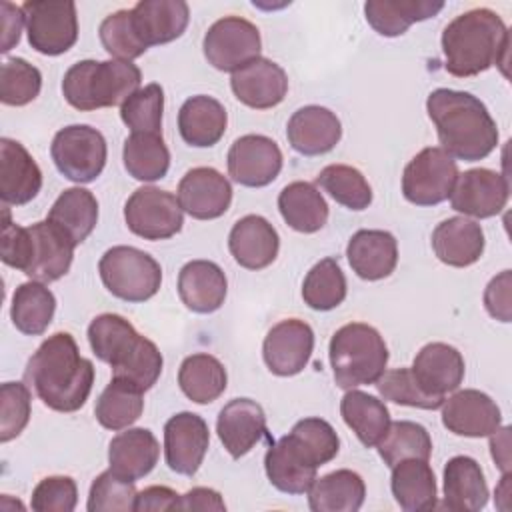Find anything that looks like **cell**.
Listing matches in <instances>:
<instances>
[{
	"label": "cell",
	"instance_id": "6da1fadb",
	"mask_svg": "<svg viewBox=\"0 0 512 512\" xmlns=\"http://www.w3.org/2000/svg\"><path fill=\"white\" fill-rule=\"evenodd\" d=\"M24 380L50 410L76 412L90 396L94 366L80 356L72 334L56 332L30 356Z\"/></svg>",
	"mask_w": 512,
	"mask_h": 512
},
{
	"label": "cell",
	"instance_id": "7a4b0ae2",
	"mask_svg": "<svg viewBox=\"0 0 512 512\" xmlns=\"http://www.w3.org/2000/svg\"><path fill=\"white\" fill-rule=\"evenodd\" d=\"M426 110L436 126L440 148L452 158L476 162L496 148V122L484 102L470 92L436 88L426 98Z\"/></svg>",
	"mask_w": 512,
	"mask_h": 512
},
{
	"label": "cell",
	"instance_id": "3957f363",
	"mask_svg": "<svg viewBox=\"0 0 512 512\" xmlns=\"http://www.w3.org/2000/svg\"><path fill=\"white\" fill-rule=\"evenodd\" d=\"M510 34L504 20L490 8L462 12L442 32L444 68L458 78L476 76L494 64L504 66Z\"/></svg>",
	"mask_w": 512,
	"mask_h": 512
},
{
	"label": "cell",
	"instance_id": "277c9868",
	"mask_svg": "<svg viewBox=\"0 0 512 512\" xmlns=\"http://www.w3.org/2000/svg\"><path fill=\"white\" fill-rule=\"evenodd\" d=\"M88 342L98 360L110 364L112 378L124 380L138 390H150L162 374L158 346L136 332L120 314H100L88 326Z\"/></svg>",
	"mask_w": 512,
	"mask_h": 512
},
{
	"label": "cell",
	"instance_id": "5b68a950",
	"mask_svg": "<svg viewBox=\"0 0 512 512\" xmlns=\"http://www.w3.org/2000/svg\"><path fill=\"white\" fill-rule=\"evenodd\" d=\"M74 248L76 244L50 220L26 228L14 224L4 204L0 258L6 266L42 284L56 282L70 270Z\"/></svg>",
	"mask_w": 512,
	"mask_h": 512
},
{
	"label": "cell",
	"instance_id": "8992f818",
	"mask_svg": "<svg viewBox=\"0 0 512 512\" xmlns=\"http://www.w3.org/2000/svg\"><path fill=\"white\" fill-rule=\"evenodd\" d=\"M142 82V72L126 60H80L72 64L62 80L66 102L80 110H98L122 106Z\"/></svg>",
	"mask_w": 512,
	"mask_h": 512
},
{
	"label": "cell",
	"instance_id": "52a82bcc",
	"mask_svg": "<svg viewBox=\"0 0 512 512\" xmlns=\"http://www.w3.org/2000/svg\"><path fill=\"white\" fill-rule=\"evenodd\" d=\"M328 356L334 382L344 390L374 384L388 364L384 338L364 322H350L338 328L330 338Z\"/></svg>",
	"mask_w": 512,
	"mask_h": 512
},
{
	"label": "cell",
	"instance_id": "ba28073f",
	"mask_svg": "<svg viewBox=\"0 0 512 512\" xmlns=\"http://www.w3.org/2000/svg\"><path fill=\"white\" fill-rule=\"evenodd\" d=\"M98 272L106 290L126 302H146L162 284L160 264L134 246L108 248L98 262Z\"/></svg>",
	"mask_w": 512,
	"mask_h": 512
},
{
	"label": "cell",
	"instance_id": "9c48e42d",
	"mask_svg": "<svg viewBox=\"0 0 512 512\" xmlns=\"http://www.w3.org/2000/svg\"><path fill=\"white\" fill-rule=\"evenodd\" d=\"M50 154L64 178L88 184L102 174L108 150L100 130L88 124H72L54 134Z\"/></svg>",
	"mask_w": 512,
	"mask_h": 512
},
{
	"label": "cell",
	"instance_id": "30bf717a",
	"mask_svg": "<svg viewBox=\"0 0 512 512\" xmlns=\"http://www.w3.org/2000/svg\"><path fill=\"white\" fill-rule=\"evenodd\" d=\"M28 44L46 56L68 52L78 40L76 4L70 0H32L22 4Z\"/></svg>",
	"mask_w": 512,
	"mask_h": 512
},
{
	"label": "cell",
	"instance_id": "8fae6325",
	"mask_svg": "<svg viewBox=\"0 0 512 512\" xmlns=\"http://www.w3.org/2000/svg\"><path fill=\"white\" fill-rule=\"evenodd\" d=\"M456 178V160L440 146H428L406 164L402 194L416 206H436L450 196Z\"/></svg>",
	"mask_w": 512,
	"mask_h": 512
},
{
	"label": "cell",
	"instance_id": "7c38bea8",
	"mask_svg": "<svg viewBox=\"0 0 512 512\" xmlns=\"http://www.w3.org/2000/svg\"><path fill=\"white\" fill-rule=\"evenodd\" d=\"M178 198L156 186H142L124 204V220L132 234L144 240H166L180 232L184 224Z\"/></svg>",
	"mask_w": 512,
	"mask_h": 512
},
{
	"label": "cell",
	"instance_id": "4fadbf2b",
	"mask_svg": "<svg viewBox=\"0 0 512 512\" xmlns=\"http://www.w3.org/2000/svg\"><path fill=\"white\" fill-rule=\"evenodd\" d=\"M204 56L222 72H236L260 56L262 38L256 24L240 16L216 20L204 34Z\"/></svg>",
	"mask_w": 512,
	"mask_h": 512
},
{
	"label": "cell",
	"instance_id": "5bb4252c",
	"mask_svg": "<svg viewBox=\"0 0 512 512\" xmlns=\"http://www.w3.org/2000/svg\"><path fill=\"white\" fill-rule=\"evenodd\" d=\"M510 186L504 174L490 168H470L458 174L450 192V206L472 218H492L508 202Z\"/></svg>",
	"mask_w": 512,
	"mask_h": 512
},
{
	"label": "cell",
	"instance_id": "9a60e30c",
	"mask_svg": "<svg viewBox=\"0 0 512 512\" xmlns=\"http://www.w3.org/2000/svg\"><path fill=\"white\" fill-rule=\"evenodd\" d=\"M226 164L234 182L248 188H262L278 178L282 170V152L272 138L246 134L234 140Z\"/></svg>",
	"mask_w": 512,
	"mask_h": 512
},
{
	"label": "cell",
	"instance_id": "2e32d148",
	"mask_svg": "<svg viewBox=\"0 0 512 512\" xmlns=\"http://www.w3.org/2000/svg\"><path fill=\"white\" fill-rule=\"evenodd\" d=\"M210 430L202 416L178 412L164 424V458L172 472L194 476L208 452Z\"/></svg>",
	"mask_w": 512,
	"mask_h": 512
},
{
	"label": "cell",
	"instance_id": "e0dca14e",
	"mask_svg": "<svg viewBox=\"0 0 512 512\" xmlns=\"http://www.w3.org/2000/svg\"><path fill=\"white\" fill-rule=\"evenodd\" d=\"M314 350V332L310 324L298 318H286L274 324L262 344V356L268 370L276 376H294L306 368Z\"/></svg>",
	"mask_w": 512,
	"mask_h": 512
},
{
	"label": "cell",
	"instance_id": "ac0fdd59",
	"mask_svg": "<svg viewBox=\"0 0 512 512\" xmlns=\"http://www.w3.org/2000/svg\"><path fill=\"white\" fill-rule=\"evenodd\" d=\"M442 424L448 432L466 438L490 436L502 424V412L498 404L484 392L464 388L444 400Z\"/></svg>",
	"mask_w": 512,
	"mask_h": 512
},
{
	"label": "cell",
	"instance_id": "d6986e66",
	"mask_svg": "<svg viewBox=\"0 0 512 512\" xmlns=\"http://www.w3.org/2000/svg\"><path fill=\"white\" fill-rule=\"evenodd\" d=\"M176 198L192 218L214 220L230 208L232 186L216 168L198 166L182 176Z\"/></svg>",
	"mask_w": 512,
	"mask_h": 512
},
{
	"label": "cell",
	"instance_id": "ffe728a7",
	"mask_svg": "<svg viewBox=\"0 0 512 512\" xmlns=\"http://www.w3.org/2000/svg\"><path fill=\"white\" fill-rule=\"evenodd\" d=\"M230 86L242 104L254 110H268L284 100L288 92V76L282 66L258 56L232 72Z\"/></svg>",
	"mask_w": 512,
	"mask_h": 512
},
{
	"label": "cell",
	"instance_id": "44dd1931",
	"mask_svg": "<svg viewBox=\"0 0 512 512\" xmlns=\"http://www.w3.org/2000/svg\"><path fill=\"white\" fill-rule=\"evenodd\" d=\"M464 358L446 342H430L420 348L410 366L418 386L434 396L446 400L448 392L458 390L464 380Z\"/></svg>",
	"mask_w": 512,
	"mask_h": 512
},
{
	"label": "cell",
	"instance_id": "7402d4cb",
	"mask_svg": "<svg viewBox=\"0 0 512 512\" xmlns=\"http://www.w3.org/2000/svg\"><path fill=\"white\" fill-rule=\"evenodd\" d=\"M216 432L232 458L248 454L266 436V414L250 398H234L218 412Z\"/></svg>",
	"mask_w": 512,
	"mask_h": 512
},
{
	"label": "cell",
	"instance_id": "603a6c76",
	"mask_svg": "<svg viewBox=\"0 0 512 512\" xmlns=\"http://www.w3.org/2000/svg\"><path fill=\"white\" fill-rule=\"evenodd\" d=\"M288 144L302 156H320L330 152L342 138L338 116L324 106L298 108L286 124Z\"/></svg>",
	"mask_w": 512,
	"mask_h": 512
},
{
	"label": "cell",
	"instance_id": "cb8c5ba5",
	"mask_svg": "<svg viewBox=\"0 0 512 512\" xmlns=\"http://www.w3.org/2000/svg\"><path fill=\"white\" fill-rule=\"evenodd\" d=\"M42 188V170L16 140H0V198L8 206L28 204Z\"/></svg>",
	"mask_w": 512,
	"mask_h": 512
},
{
	"label": "cell",
	"instance_id": "d4e9b609",
	"mask_svg": "<svg viewBox=\"0 0 512 512\" xmlns=\"http://www.w3.org/2000/svg\"><path fill=\"white\" fill-rule=\"evenodd\" d=\"M228 248L242 268L262 270L276 260L280 238L276 228L264 216L248 214L232 226Z\"/></svg>",
	"mask_w": 512,
	"mask_h": 512
},
{
	"label": "cell",
	"instance_id": "484cf974",
	"mask_svg": "<svg viewBox=\"0 0 512 512\" xmlns=\"http://www.w3.org/2000/svg\"><path fill=\"white\" fill-rule=\"evenodd\" d=\"M264 470L276 490L284 494H306L316 480L318 466L286 434L266 450Z\"/></svg>",
	"mask_w": 512,
	"mask_h": 512
},
{
	"label": "cell",
	"instance_id": "4316f807",
	"mask_svg": "<svg viewBox=\"0 0 512 512\" xmlns=\"http://www.w3.org/2000/svg\"><path fill=\"white\" fill-rule=\"evenodd\" d=\"M228 292L226 274L212 260L186 262L178 274V296L196 314L216 312Z\"/></svg>",
	"mask_w": 512,
	"mask_h": 512
},
{
	"label": "cell",
	"instance_id": "83f0119b",
	"mask_svg": "<svg viewBox=\"0 0 512 512\" xmlns=\"http://www.w3.org/2000/svg\"><path fill=\"white\" fill-rule=\"evenodd\" d=\"M188 20L190 10L184 0H140L132 8L134 28L146 48L180 38Z\"/></svg>",
	"mask_w": 512,
	"mask_h": 512
},
{
	"label": "cell",
	"instance_id": "f1b7e54d",
	"mask_svg": "<svg viewBox=\"0 0 512 512\" xmlns=\"http://www.w3.org/2000/svg\"><path fill=\"white\" fill-rule=\"evenodd\" d=\"M432 250L446 266H472L484 252V232L478 222L466 216H452L434 228Z\"/></svg>",
	"mask_w": 512,
	"mask_h": 512
},
{
	"label": "cell",
	"instance_id": "f546056e",
	"mask_svg": "<svg viewBox=\"0 0 512 512\" xmlns=\"http://www.w3.org/2000/svg\"><path fill=\"white\" fill-rule=\"evenodd\" d=\"M346 258L362 280H382L398 264V242L386 230H358L348 240Z\"/></svg>",
	"mask_w": 512,
	"mask_h": 512
},
{
	"label": "cell",
	"instance_id": "4dcf8cb0",
	"mask_svg": "<svg viewBox=\"0 0 512 512\" xmlns=\"http://www.w3.org/2000/svg\"><path fill=\"white\" fill-rule=\"evenodd\" d=\"M158 456L160 444L148 428H128L116 434L108 446L110 470L134 482L152 472Z\"/></svg>",
	"mask_w": 512,
	"mask_h": 512
},
{
	"label": "cell",
	"instance_id": "1f68e13d",
	"mask_svg": "<svg viewBox=\"0 0 512 512\" xmlns=\"http://www.w3.org/2000/svg\"><path fill=\"white\" fill-rule=\"evenodd\" d=\"M488 484L480 464L470 456H454L444 466V508L478 512L488 504Z\"/></svg>",
	"mask_w": 512,
	"mask_h": 512
},
{
	"label": "cell",
	"instance_id": "d6a6232c",
	"mask_svg": "<svg viewBox=\"0 0 512 512\" xmlns=\"http://www.w3.org/2000/svg\"><path fill=\"white\" fill-rule=\"evenodd\" d=\"M224 106L206 94L188 98L178 110V130L186 144L196 148L214 146L226 132Z\"/></svg>",
	"mask_w": 512,
	"mask_h": 512
},
{
	"label": "cell",
	"instance_id": "836d02e7",
	"mask_svg": "<svg viewBox=\"0 0 512 512\" xmlns=\"http://www.w3.org/2000/svg\"><path fill=\"white\" fill-rule=\"evenodd\" d=\"M390 488L396 504L406 512L436 508V476L428 460L406 458L392 466Z\"/></svg>",
	"mask_w": 512,
	"mask_h": 512
},
{
	"label": "cell",
	"instance_id": "e575fe53",
	"mask_svg": "<svg viewBox=\"0 0 512 512\" xmlns=\"http://www.w3.org/2000/svg\"><path fill=\"white\" fill-rule=\"evenodd\" d=\"M306 494L312 512H356L364 504L366 484L358 472L342 468L316 478Z\"/></svg>",
	"mask_w": 512,
	"mask_h": 512
},
{
	"label": "cell",
	"instance_id": "d590c367",
	"mask_svg": "<svg viewBox=\"0 0 512 512\" xmlns=\"http://www.w3.org/2000/svg\"><path fill=\"white\" fill-rule=\"evenodd\" d=\"M278 210L284 222L302 234H314L328 220V204L322 192L304 180L290 182L278 194Z\"/></svg>",
	"mask_w": 512,
	"mask_h": 512
},
{
	"label": "cell",
	"instance_id": "8d00e7d4",
	"mask_svg": "<svg viewBox=\"0 0 512 512\" xmlns=\"http://www.w3.org/2000/svg\"><path fill=\"white\" fill-rule=\"evenodd\" d=\"M444 8V2L432 0H368L364 14L368 24L380 36H400L414 22L428 20Z\"/></svg>",
	"mask_w": 512,
	"mask_h": 512
},
{
	"label": "cell",
	"instance_id": "74e56055",
	"mask_svg": "<svg viewBox=\"0 0 512 512\" xmlns=\"http://www.w3.org/2000/svg\"><path fill=\"white\" fill-rule=\"evenodd\" d=\"M56 224L76 246L82 244L98 222L96 196L80 186L64 190L52 204L48 218Z\"/></svg>",
	"mask_w": 512,
	"mask_h": 512
},
{
	"label": "cell",
	"instance_id": "f35d334b",
	"mask_svg": "<svg viewBox=\"0 0 512 512\" xmlns=\"http://www.w3.org/2000/svg\"><path fill=\"white\" fill-rule=\"evenodd\" d=\"M340 414L356 438L372 448L390 426V412L382 400L362 390H348L340 400Z\"/></svg>",
	"mask_w": 512,
	"mask_h": 512
},
{
	"label": "cell",
	"instance_id": "ab89813d",
	"mask_svg": "<svg viewBox=\"0 0 512 512\" xmlns=\"http://www.w3.org/2000/svg\"><path fill=\"white\" fill-rule=\"evenodd\" d=\"M228 376L224 364L212 354L186 356L178 370V386L196 404H210L226 390Z\"/></svg>",
	"mask_w": 512,
	"mask_h": 512
},
{
	"label": "cell",
	"instance_id": "60d3db41",
	"mask_svg": "<svg viewBox=\"0 0 512 512\" xmlns=\"http://www.w3.org/2000/svg\"><path fill=\"white\" fill-rule=\"evenodd\" d=\"M54 310L56 298L42 282H24L12 294L10 318L16 330L26 336L44 334L54 318Z\"/></svg>",
	"mask_w": 512,
	"mask_h": 512
},
{
	"label": "cell",
	"instance_id": "b9f144b4",
	"mask_svg": "<svg viewBox=\"0 0 512 512\" xmlns=\"http://www.w3.org/2000/svg\"><path fill=\"white\" fill-rule=\"evenodd\" d=\"M122 160L126 172L140 182L160 180L170 168V152L162 134L132 132L124 140Z\"/></svg>",
	"mask_w": 512,
	"mask_h": 512
},
{
	"label": "cell",
	"instance_id": "7bdbcfd3",
	"mask_svg": "<svg viewBox=\"0 0 512 512\" xmlns=\"http://www.w3.org/2000/svg\"><path fill=\"white\" fill-rule=\"evenodd\" d=\"M144 410V392L136 386L112 378L96 400L94 416L108 430H124L134 424Z\"/></svg>",
	"mask_w": 512,
	"mask_h": 512
},
{
	"label": "cell",
	"instance_id": "ee69618b",
	"mask_svg": "<svg viewBox=\"0 0 512 512\" xmlns=\"http://www.w3.org/2000/svg\"><path fill=\"white\" fill-rule=\"evenodd\" d=\"M376 446L380 458L388 468L396 466L400 460L406 458L428 460L432 454V438L428 430L412 420L390 422L386 434Z\"/></svg>",
	"mask_w": 512,
	"mask_h": 512
},
{
	"label": "cell",
	"instance_id": "f6af8a7d",
	"mask_svg": "<svg viewBox=\"0 0 512 512\" xmlns=\"http://www.w3.org/2000/svg\"><path fill=\"white\" fill-rule=\"evenodd\" d=\"M346 298V276L336 258H324L316 262L304 282H302V300L312 310L328 312L340 306Z\"/></svg>",
	"mask_w": 512,
	"mask_h": 512
},
{
	"label": "cell",
	"instance_id": "bcb514c9",
	"mask_svg": "<svg viewBox=\"0 0 512 512\" xmlns=\"http://www.w3.org/2000/svg\"><path fill=\"white\" fill-rule=\"evenodd\" d=\"M316 184L324 188L338 204L350 210H364L372 202V188L364 174L348 164H330L320 170Z\"/></svg>",
	"mask_w": 512,
	"mask_h": 512
},
{
	"label": "cell",
	"instance_id": "7dc6e473",
	"mask_svg": "<svg viewBox=\"0 0 512 512\" xmlns=\"http://www.w3.org/2000/svg\"><path fill=\"white\" fill-rule=\"evenodd\" d=\"M162 112H164V90L152 82L138 88L122 106L120 118L132 132L162 134Z\"/></svg>",
	"mask_w": 512,
	"mask_h": 512
},
{
	"label": "cell",
	"instance_id": "c3c4849f",
	"mask_svg": "<svg viewBox=\"0 0 512 512\" xmlns=\"http://www.w3.org/2000/svg\"><path fill=\"white\" fill-rule=\"evenodd\" d=\"M98 34L104 50L116 60L132 62L148 50L134 28L132 10H116L108 14L100 24Z\"/></svg>",
	"mask_w": 512,
	"mask_h": 512
},
{
	"label": "cell",
	"instance_id": "681fc988",
	"mask_svg": "<svg viewBox=\"0 0 512 512\" xmlns=\"http://www.w3.org/2000/svg\"><path fill=\"white\" fill-rule=\"evenodd\" d=\"M314 466H324L336 458L340 450V438L330 422L322 418H304L294 424L288 434Z\"/></svg>",
	"mask_w": 512,
	"mask_h": 512
},
{
	"label": "cell",
	"instance_id": "f907efd6",
	"mask_svg": "<svg viewBox=\"0 0 512 512\" xmlns=\"http://www.w3.org/2000/svg\"><path fill=\"white\" fill-rule=\"evenodd\" d=\"M42 88V74L24 58H8L0 70V100L6 106H26Z\"/></svg>",
	"mask_w": 512,
	"mask_h": 512
},
{
	"label": "cell",
	"instance_id": "816d5d0a",
	"mask_svg": "<svg viewBox=\"0 0 512 512\" xmlns=\"http://www.w3.org/2000/svg\"><path fill=\"white\" fill-rule=\"evenodd\" d=\"M134 480L114 474L110 468L94 478L86 508L88 512H132L136 506Z\"/></svg>",
	"mask_w": 512,
	"mask_h": 512
},
{
	"label": "cell",
	"instance_id": "f5cc1de1",
	"mask_svg": "<svg viewBox=\"0 0 512 512\" xmlns=\"http://www.w3.org/2000/svg\"><path fill=\"white\" fill-rule=\"evenodd\" d=\"M378 394L384 400H390L400 406H410V408H422V410H436L444 404L442 398H434L426 394L410 368H392L384 370V374L374 382Z\"/></svg>",
	"mask_w": 512,
	"mask_h": 512
},
{
	"label": "cell",
	"instance_id": "db71d44e",
	"mask_svg": "<svg viewBox=\"0 0 512 512\" xmlns=\"http://www.w3.org/2000/svg\"><path fill=\"white\" fill-rule=\"evenodd\" d=\"M30 386L4 382L0 388V442L16 438L30 420Z\"/></svg>",
	"mask_w": 512,
	"mask_h": 512
},
{
	"label": "cell",
	"instance_id": "11a10c76",
	"mask_svg": "<svg viewBox=\"0 0 512 512\" xmlns=\"http://www.w3.org/2000/svg\"><path fill=\"white\" fill-rule=\"evenodd\" d=\"M78 502V488L70 476H46L32 490V510L72 512Z\"/></svg>",
	"mask_w": 512,
	"mask_h": 512
},
{
	"label": "cell",
	"instance_id": "9f6ffc18",
	"mask_svg": "<svg viewBox=\"0 0 512 512\" xmlns=\"http://www.w3.org/2000/svg\"><path fill=\"white\" fill-rule=\"evenodd\" d=\"M510 288H512V274L510 270H502L498 276H494L488 282L484 290V306L488 314L500 322H510L512 318Z\"/></svg>",
	"mask_w": 512,
	"mask_h": 512
},
{
	"label": "cell",
	"instance_id": "6f0895ef",
	"mask_svg": "<svg viewBox=\"0 0 512 512\" xmlns=\"http://www.w3.org/2000/svg\"><path fill=\"white\" fill-rule=\"evenodd\" d=\"M136 512L180 510V494L168 486H148L136 496Z\"/></svg>",
	"mask_w": 512,
	"mask_h": 512
},
{
	"label": "cell",
	"instance_id": "680465c9",
	"mask_svg": "<svg viewBox=\"0 0 512 512\" xmlns=\"http://www.w3.org/2000/svg\"><path fill=\"white\" fill-rule=\"evenodd\" d=\"M0 8H2V48H0V52L6 54L12 46L18 44L20 32H22V26L26 24V20H24L22 6L2 2Z\"/></svg>",
	"mask_w": 512,
	"mask_h": 512
},
{
	"label": "cell",
	"instance_id": "91938a15",
	"mask_svg": "<svg viewBox=\"0 0 512 512\" xmlns=\"http://www.w3.org/2000/svg\"><path fill=\"white\" fill-rule=\"evenodd\" d=\"M180 510H218V512H222V510H226V504H224L220 492L206 488V486H196L180 496Z\"/></svg>",
	"mask_w": 512,
	"mask_h": 512
},
{
	"label": "cell",
	"instance_id": "94428289",
	"mask_svg": "<svg viewBox=\"0 0 512 512\" xmlns=\"http://www.w3.org/2000/svg\"><path fill=\"white\" fill-rule=\"evenodd\" d=\"M490 450L496 466L502 472H510V428L502 426L490 434Z\"/></svg>",
	"mask_w": 512,
	"mask_h": 512
}]
</instances>
